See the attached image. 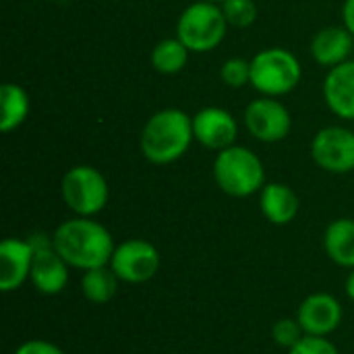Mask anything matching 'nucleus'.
Instances as JSON below:
<instances>
[{"instance_id": "nucleus-1", "label": "nucleus", "mask_w": 354, "mask_h": 354, "mask_svg": "<svg viewBox=\"0 0 354 354\" xmlns=\"http://www.w3.org/2000/svg\"><path fill=\"white\" fill-rule=\"evenodd\" d=\"M54 249L75 270L87 272L93 268L110 266L116 249L110 230L93 218L75 216L62 222L52 234Z\"/></svg>"}, {"instance_id": "nucleus-2", "label": "nucleus", "mask_w": 354, "mask_h": 354, "mask_svg": "<svg viewBox=\"0 0 354 354\" xmlns=\"http://www.w3.org/2000/svg\"><path fill=\"white\" fill-rule=\"evenodd\" d=\"M193 141V116L178 108H164L151 114L145 122L139 147L149 164L168 166L180 160Z\"/></svg>"}, {"instance_id": "nucleus-3", "label": "nucleus", "mask_w": 354, "mask_h": 354, "mask_svg": "<svg viewBox=\"0 0 354 354\" xmlns=\"http://www.w3.org/2000/svg\"><path fill=\"white\" fill-rule=\"evenodd\" d=\"M214 178L222 193L243 199L263 189L266 168L261 158L249 147L230 145L218 151L214 162Z\"/></svg>"}, {"instance_id": "nucleus-4", "label": "nucleus", "mask_w": 354, "mask_h": 354, "mask_svg": "<svg viewBox=\"0 0 354 354\" xmlns=\"http://www.w3.org/2000/svg\"><path fill=\"white\" fill-rule=\"evenodd\" d=\"M228 21L222 6L216 2L199 0L189 4L176 21V37L191 52H212L216 50L228 31Z\"/></svg>"}, {"instance_id": "nucleus-5", "label": "nucleus", "mask_w": 354, "mask_h": 354, "mask_svg": "<svg viewBox=\"0 0 354 354\" xmlns=\"http://www.w3.org/2000/svg\"><path fill=\"white\" fill-rule=\"evenodd\" d=\"M303 77L299 58L286 48H266L251 58V85L268 97L290 93Z\"/></svg>"}, {"instance_id": "nucleus-6", "label": "nucleus", "mask_w": 354, "mask_h": 354, "mask_svg": "<svg viewBox=\"0 0 354 354\" xmlns=\"http://www.w3.org/2000/svg\"><path fill=\"white\" fill-rule=\"evenodd\" d=\"M60 195L75 216L93 218L108 205L110 187L106 176L97 168L89 164H79L66 170V174L62 176Z\"/></svg>"}, {"instance_id": "nucleus-7", "label": "nucleus", "mask_w": 354, "mask_h": 354, "mask_svg": "<svg viewBox=\"0 0 354 354\" xmlns=\"http://www.w3.org/2000/svg\"><path fill=\"white\" fill-rule=\"evenodd\" d=\"M33 247V266L29 282L39 295L56 297L68 284V263L54 249L52 236L44 232H35L27 239Z\"/></svg>"}, {"instance_id": "nucleus-8", "label": "nucleus", "mask_w": 354, "mask_h": 354, "mask_svg": "<svg viewBox=\"0 0 354 354\" xmlns=\"http://www.w3.org/2000/svg\"><path fill=\"white\" fill-rule=\"evenodd\" d=\"M110 268L120 282L143 284L158 274L160 253L151 243L143 239H129L116 245L110 259Z\"/></svg>"}, {"instance_id": "nucleus-9", "label": "nucleus", "mask_w": 354, "mask_h": 354, "mask_svg": "<svg viewBox=\"0 0 354 354\" xmlns=\"http://www.w3.org/2000/svg\"><path fill=\"white\" fill-rule=\"evenodd\" d=\"M247 131L263 143H278L290 135L292 116L278 97L261 95L245 108Z\"/></svg>"}, {"instance_id": "nucleus-10", "label": "nucleus", "mask_w": 354, "mask_h": 354, "mask_svg": "<svg viewBox=\"0 0 354 354\" xmlns=\"http://www.w3.org/2000/svg\"><path fill=\"white\" fill-rule=\"evenodd\" d=\"M313 162L332 174L354 170V131L346 127H326L311 141Z\"/></svg>"}, {"instance_id": "nucleus-11", "label": "nucleus", "mask_w": 354, "mask_h": 354, "mask_svg": "<svg viewBox=\"0 0 354 354\" xmlns=\"http://www.w3.org/2000/svg\"><path fill=\"white\" fill-rule=\"evenodd\" d=\"M193 135L205 149L222 151L234 145L239 137V122L228 110L207 106L193 116Z\"/></svg>"}, {"instance_id": "nucleus-12", "label": "nucleus", "mask_w": 354, "mask_h": 354, "mask_svg": "<svg viewBox=\"0 0 354 354\" xmlns=\"http://www.w3.org/2000/svg\"><path fill=\"white\" fill-rule=\"evenodd\" d=\"M342 315L344 313L340 301L328 292L309 295L297 311V319L305 336H324V338H328L332 332L340 328Z\"/></svg>"}, {"instance_id": "nucleus-13", "label": "nucleus", "mask_w": 354, "mask_h": 354, "mask_svg": "<svg viewBox=\"0 0 354 354\" xmlns=\"http://www.w3.org/2000/svg\"><path fill=\"white\" fill-rule=\"evenodd\" d=\"M33 266V247L27 239H4L0 243V290L12 292L21 288Z\"/></svg>"}, {"instance_id": "nucleus-14", "label": "nucleus", "mask_w": 354, "mask_h": 354, "mask_svg": "<svg viewBox=\"0 0 354 354\" xmlns=\"http://www.w3.org/2000/svg\"><path fill=\"white\" fill-rule=\"evenodd\" d=\"M326 106L342 120H354V60L328 71L324 79Z\"/></svg>"}, {"instance_id": "nucleus-15", "label": "nucleus", "mask_w": 354, "mask_h": 354, "mask_svg": "<svg viewBox=\"0 0 354 354\" xmlns=\"http://www.w3.org/2000/svg\"><path fill=\"white\" fill-rule=\"evenodd\" d=\"M354 46V35L342 27H324L311 41V56L317 64L334 68L348 60Z\"/></svg>"}, {"instance_id": "nucleus-16", "label": "nucleus", "mask_w": 354, "mask_h": 354, "mask_svg": "<svg viewBox=\"0 0 354 354\" xmlns=\"http://www.w3.org/2000/svg\"><path fill=\"white\" fill-rule=\"evenodd\" d=\"M259 207L268 222L276 226H286L299 216L301 201L288 185L268 183L259 191Z\"/></svg>"}, {"instance_id": "nucleus-17", "label": "nucleus", "mask_w": 354, "mask_h": 354, "mask_svg": "<svg viewBox=\"0 0 354 354\" xmlns=\"http://www.w3.org/2000/svg\"><path fill=\"white\" fill-rule=\"evenodd\" d=\"M326 255L340 268H354V220H334L324 232Z\"/></svg>"}, {"instance_id": "nucleus-18", "label": "nucleus", "mask_w": 354, "mask_h": 354, "mask_svg": "<svg viewBox=\"0 0 354 354\" xmlns=\"http://www.w3.org/2000/svg\"><path fill=\"white\" fill-rule=\"evenodd\" d=\"M0 104H2V114H0V129L2 133H12L17 131L29 116L31 102L29 93L17 85V83H4L0 89Z\"/></svg>"}, {"instance_id": "nucleus-19", "label": "nucleus", "mask_w": 354, "mask_h": 354, "mask_svg": "<svg viewBox=\"0 0 354 354\" xmlns=\"http://www.w3.org/2000/svg\"><path fill=\"white\" fill-rule=\"evenodd\" d=\"M118 282L120 280L112 272V268L110 266H102V268H93V270L83 272L81 290H83V297L89 303L104 305V303H110L116 297Z\"/></svg>"}, {"instance_id": "nucleus-20", "label": "nucleus", "mask_w": 354, "mask_h": 354, "mask_svg": "<svg viewBox=\"0 0 354 354\" xmlns=\"http://www.w3.org/2000/svg\"><path fill=\"white\" fill-rule=\"evenodd\" d=\"M191 50L178 37H166L151 50V66L162 75H176L189 62Z\"/></svg>"}, {"instance_id": "nucleus-21", "label": "nucleus", "mask_w": 354, "mask_h": 354, "mask_svg": "<svg viewBox=\"0 0 354 354\" xmlns=\"http://www.w3.org/2000/svg\"><path fill=\"white\" fill-rule=\"evenodd\" d=\"M220 6H222V12L230 27L245 29V27L253 25L257 19L255 0H224Z\"/></svg>"}, {"instance_id": "nucleus-22", "label": "nucleus", "mask_w": 354, "mask_h": 354, "mask_svg": "<svg viewBox=\"0 0 354 354\" xmlns=\"http://www.w3.org/2000/svg\"><path fill=\"white\" fill-rule=\"evenodd\" d=\"M220 77L224 81V85L232 87V89H241L247 83H251V60L245 58H228L222 68H220Z\"/></svg>"}, {"instance_id": "nucleus-23", "label": "nucleus", "mask_w": 354, "mask_h": 354, "mask_svg": "<svg viewBox=\"0 0 354 354\" xmlns=\"http://www.w3.org/2000/svg\"><path fill=\"white\" fill-rule=\"evenodd\" d=\"M305 336V332H303V328H301V324H299V319L295 317V319H290V317H284V319H278L276 324H274V328H272V338H274V342L278 344V346H282V348H292V346H297L299 342H301V338Z\"/></svg>"}, {"instance_id": "nucleus-24", "label": "nucleus", "mask_w": 354, "mask_h": 354, "mask_svg": "<svg viewBox=\"0 0 354 354\" xmlns=\"http://www.w3.org/2000/svg\"><path fill=\"white\" fill-rule=\"evenodd\" d=\"M288 354H340L332 344V340L324 336H303L297 346H292Z\"/></svg>"}, {"instance_id": "nucleus-25", "label": "nucleus", "mask_w": 354, "mask_h": 354, "mask_svg": "<svg viewBox=\"0 0 354 354\" xmlns=\"http://www.w3.org/2000/svg\"><path fill=\"white\" fill-rule=\"evenodd\" d=\"M15 354H64V351L48 340H27L15 351Z\"/></svg>"}, {"instance_id": "nucleus-26", "label": "nucleus", "mask_w": 354, "mask_h": 354, "mask_svg": "<svg viewBox=\"0 0 354 354\" xmlns=\"http://www.w3.org/2000/svg\"><path fill=\"white\" fill-rule=\"evenodd\" d=\"M342 23L354 35V0H344V4H342Z\"/></svg>"}, {"instance_id": "nucleus-27", "label": "nucleus", "mask_w": 354, "mask_h": 354, "mask_svg": "<svg viewBox=\"0 0 354 354\" xmlns=\"http://www.w3.org/2000/svg\"><path fill=\"white\" fill-rule=\"evenodd\" d=\"M346 295H348V299L354 303V268L353 272L348 274V278H346Z\"/></svg>"}, {"instance_id": "nucleus-28", "label": "nucleus", "mask_w": 354, "mask_h": 354, "mask_svg": "<svg viewBox=\"0 0 354 354\" xmlns=\"http://www.w3.org/2000/svg\"><path fill=\"white\" fill-rule=\"evenodd\" d=\"M207 2H216V4H222L224 0H207Z\"/></svg>"}]
</instances>
